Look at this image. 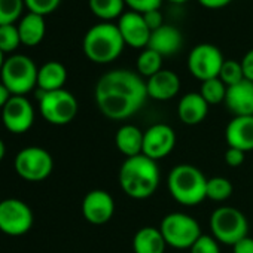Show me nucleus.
Here are the masks:
<instances>
[{"mask_svg":"<svg viewBox=\"0 0 253 253\" xmlns=\"http://www.w3.org/2000/svg\"><path fill=\"white\" fill-rule=\"evenodd\" d=\"M98 110L109 119L122 121L136 115L148 97L145 79L131 70L116 69L104 73L94 91Z\"/></svg>","mask_w":253,"mask_h":253,"instance_id":"nucleus-1","label":"nucleus"},{"mask_svg":"<svg viewBox=\"0 0 253 253\" xmlns=\"http://www.w3.org/2000/svg\"><path fill=\"white\" fill-rule=\"evenodd\" d=\"M160 167L157 161L142 155L126 158L119 169V185L122 191L134 200L152 197L160 186Z\"/></svg>","mask_w":253,"mask_h":253,"instance_id":"nucleus-2","label":"nucleus"},{"mask_svg":"<svg viewBox=\"0 0 253 253\" xmlns=\"http://www.w3.org/2000/svg\"><path fill=\"white\" fill-rule=\"evenodd\" d=\"M84 52L88 60L97 64L115 61L124 51L125 43L119 29L113 23H98L92 26L84 36Z\"/></svg>","mask_w":253,"mask_h":253,"instance_id":"nucleus-3","label":"nucleus"},{"mask_svg":"<svg viewBox=\"0 0 253 253\" xmlns=\"http://www.w3.org/2000/svg\"><path fill=\"white\" fill-rule=\"evenodd\" d=\"M169 191L182 206H198L206 200L207 177L203 171L191 164H179L169 174Z\"/></svg>","mask_w":253,"mask_h":253,"instance_id":"nucleus-4","label":"nucleus"},{"mask_svg":"<svg viewBox=\"0 0 253 253\" xmlns=\"http://www.w3.org/2000/svg\"><path fill=\"white\" fill-rule=\"evenodd\" d=\"M38 72L39 69L30 57L15 54L5 60L0 70V82L12 95H26L38 86Z\"/></svg>","mask_w":253,"mask_h":253,"instance_id":"nucleus-5","label":"nucleus"},{"mask_svg":"<svg viewBox=\"0 0 253 253\" xmlns=\"http://www.w3.org/2000/svg\"><path fill=\"white\" fill-rule=\"evenodd\" d=\"M249 223L243 211L231 206L217 207L210 216L211 235L222 244L234 246L241 238L247 237Z\"/></svg>","mask_w":253,"mask_h":253,"instance_id":"nucleus-6","label":"nucleus"},{"mask_svg":"<svg viewBox=\"0 0 253 253\" xmlns=\"http://www.w3.org/2000/svg\"><path fill=\"white\" fill-rule=\"evenodd\" d=\"M160 231L167 243L174 249H191L192 244L201 237L200 223L189 214L174 211L164 216Z\"/></svg>","mask_w":253,"mask_h":253,"instance_id":"nucleus-7","label":"nucleus"},{"mask_svg":"<svg viewBox=\"0 0 253 253\" xmlns=\"http://www.w3.org/2000/svg\"><path fill=\"white\" fill-rule=\"evenodd\" d=\"M78 100L67 89L49 92L39 91V110L43 119L52 125H67L78 115Z\"/></svg>","mask_w":253,"mask_h":253,"instance_id":"nucleus-8","label":"nucleus"},{"mask_svg":"<svg viewBox=\"0 0 253 253\" xmlns=\"http://www.w3.org/2000/svg\"><path fill=\"white\" fill-rule=\"evenodd\" d=\"M14 169L17 174L27 182H42L52 173L54 160L46 149L29 146L17 154L14 160Z\"/></svg>","mask_w":253,"mask_h":253,"instance_id":"nucleus-9","label":"nucleus"},{"mask_svg":"<svg viewBox=\"0 0 253 253\" xmlns=\"http://www.w3.org/2000/svg\"><path fill=\"white\" fill-rule=\"evenodd\" d=\"M35 222L33 210L18 198L0 201V231L11 237L27 234Z\"/></svg>","mask_w":253,"mask_h":253,"instance_id":"nucleus-10","label":"nucleus"},{"mask_svg":"<svg viewBox=\"0 0 253 253\" xmlns=\"http://www.w3.org/2000/svg\"><path fill=\"white\" fill-rule=\"evenodd\" d=\"M225 58L220 49L211 43H200L188 55V69L194 78L204 82L219 76Z\"/></svg>","mask_w":253,"mask_h":253,"instance_id":"nucleus-11","label":"nucleus"},{"mask_svg":"<svg viewBox=\"0 0 253 253\" xmlns=\"http://www.w3.org/2000/svg\"><path fill=\"white\" fill-rule=\"evenodd\" d=\"M3 126L12 134H23L35 124V109L26 95H12L2 109Z\"/></svg>","mask_w":253,"mask_h":253,"instance_id":"nucleus-12","label":"nucleus"},{"mask_svg":"<svg viewBox=\"0 0 253 253\" xmlns=\"http://www.w3.org/2000/svg\"><path fill=\"white\" fill-rule=\"evenodd\" d=\"M176 146V133L167 124H155L145 131L143 155L158 161L166 158Z\"/></svg>","mask_w":253,"mask_h":253,"instance_id":"nucleus-13","label":"nucleus"},{"mask_svg":"<svg viewBox=\"0 0 253 253\" xmlns=\"http://www.w3.org/2000/svg\"><path fill=\"white\" fill-rule=\"evenodd\" d=\"M116 26L126 46H131L136 49L148 48L152 32L145 23V18L142 14L134 12V11L124 12L121 18L118 20Z\"/></svg>","mask_w":253,"mask_h":253,"instance_id":"nucleus-14","label":"nucleus"},{"mask_svg":"<svg viewBox=\"0 0 253 253\" xmlns=\"http://www.w3.org/2000/svg\"><path fill=\"white\" fill-rule=\"evenodd\" d=\"M115 213L113 197L103 189L89 191L82 201V214L92 225H103L112 219Z\"/></svg>","mask_w":253,"mask_h":253,"instance_id":"nucleus-15","label":"nucleus"},{"mask_svg":"<svg viewBox=\"0 0 253 253\" xmlns=\"http://www.w3.org/2000/svg\"><path fill=\"white\" fill-rule=\"evenodd\" d=\"M225 139L231 148H237L243 152L253 151V115L234 116L226 125Z\"/></svg>","mask_w":253,"mask_h":253,"instance_id":"nucleus-16","label":"nucleus"},{"mask_svg":"<svg viewBox=\"0 0 253 253\" xmlns=\"http://www.w3.org/2000/svg\"><path fill=\"white\" fill-rule=\"evenodd\" d=\"M146 91L149 98L158 101L171 100L180 91V79L174 72L163 69L149 79H146Z\"/></svg>","mask_w":253,"mask_h":253,"instance_id":"nucleus-17","label":"nucleus"},{"mask_svg":"<svg viewBox=\"0 0 253 253\" xmlns=\"http://www.w3.org/2000/svg\"><path fill=\"white\" fill-rule=\"evenodd\" d=\"M225 104L235 116L253 115V82L244 79L232 86H228Z\"/></svg>","mask_w":253,"mask_h":253,"instance_id":"nucleus-18","label":"nucleus"},{"mask_svg":"<svg viewBox=\"0 0 253 253\" xmlns=\"http://www.w3.org/2000/svg\"><path fill=\"white\" fill-rule=\"evenodd\" d=\"M182 43L183 38L180 30L174 26L164 24L151 33L148 48L157 51L161 57H170L182 48Z\"/></svg>","mask_w":253,"mask_h":253,"instance_id":"nucleus-19","label":"nucleus"},{"mask_svg":"<svg viewBox=\"0 0 253 253\" xmlns=\"http://www.w3.org/2000/svg\"><path fill=\"white\" fill-rule=\"evenodd\" d=\"M209 113V104L200 92L185 94L177 104V115L186 125L201 124Z\"/></svg>","mask_w":253,"mask_h":253,"instance_id":"nucleus-20","label":"nucleus"},{"mask_svg":"<svg viewBox=\"0 0 253 253\" xmlns=\"http://www.w3.org/2000/svg\"><path fill=\"white\" fill-rule=\"evenodd\" d=\"M143 136H145V131H142L139 126L125 124L115 134V146L126 158L142 155Z\"/></svg>","mask_w":253,"mask_h":253,"instance_id":"nucleus-21","label":"nucleus"},{"mask_svg":"<svg viewBox=\"0 0 253 253\" xmlns=\"http://www.w3.org/2000/svg\"><path fill=\"white\" fill-rule=\"evenodd\" d=\"M167 243L155 226H143L133 237L134 253H164Z\"/></svg>","mask_w":253,"mask_h":253,"instance_id":"nucleus-22","label":"nucleus"},{"mask_svg":"<svg viewBox=\"0 0 253 253\" xmlns=\"http://www.w3.org/2000/svg\"><path fill=\"white\" fill-rule=\"evenodd\" d=\"M66 81L67 70L58 61H48L38 72V88L42 92L63 89Z\"/></svg>","mask_w":253,"mask_h":253,"instance_id":"nucleus-23","label":"nucleus"},{"mask_svg":"<svg viewBox=\"0 0 253 253\" xmlns=\"http://www.w3.org/2000/svg\"><path fill=\"white\" fill-rule=\"evenodd\" d=\"M45 32H46V24L42 15L38 14H27L18 26V33H20V39L21 43L26 46H36L39 45L43 38H45Z\"/></svg>","mask_w":253,"mask_h":253,"instance_id":"nucleus-24","label":"nucleus"},{"mask_svg":"<svg viewBox=\"0 0 253 253\" xmlns=\"http://www.w3.org/2000/svg\"><path fill=\"white\" fill-rule=\"evenodd\" d=\"M125 0H89L91 12L103 20L110 23V20H119L124 14Z\"/></svg>","mask_w":253,"mask_h":253,"instance_id":"nucleus-25","label":"nucleus"},{"mask_svg":"<svg viewBox=\"0 0 253 253\" xmlns=\"http://www.w3.org/2000/svg\"><path fill=\"white\" fill-rule=\"evenodd\" d=\"M163 58L157 51L145 48L137 58V73L142 78H151L160 70H163Z\"/></svg>","mask_w":253,"mask_h":253,"instance_id":"nucleus-26","label":"nucleus"},{"mask_svg":"<svg viewBox=\"0 0 253 253\" xmlns=\"http://www.w3.org/2000/svg\"><path fill=\"white\" fill-rule=\"evenodd\" d=\"M232 183L229 182V179L222 177V176H216L211 179H207V186H206V198L211 200V201H217L222 203L225 200H228L232 195Z\"/></svg>","mask_w":253,"mask_h":253,"instance_id":"nucleus-27","label":"nucleus"},{"mask_svg":"<svg viewBox=\"0 0 253 253\" xmlns=\"http://www.w3.org/2000/svg\"><path fill=\"white\" fill-rule=\"evenodd\" d=\"M226 89H228V86L219 78H213V79H207V81L201 82L200 94L210 106V104L225 103Z\"/></svg>","mask_w":253,"mask_h":253,"instance_id":"nucleus-28","label":"nucleus"},{"mask_svg":"<svg viewBox=\"0 0 253 253\" xmlns=\"http://www.w3.org/2000/svg\"><path fill=\"white\" fill-rule=\"evenodd\" d=\"M24 0H0V26L14 24L24 9Z\"/></svg>","mask_w":253,"mask_h":253,"instance_id":"nucleus-29","label":"nucleus"},{"mask_svg":"<svg viewBox=\"0 0 253 253\" xmlns=\"http://www.w3.org/2000/svg\"><path fill=\"white\" fill-rule=\"evenodd\" d=\"M217 78L226 86H232V85L244 81V73H243L241 63L235 61V60H225L222 67H220V72H219Z\"/></svg>","mask_w":253,"mask_h":253,"instance_id":"nucleus-30","label":"nucleus"},{"mask_svg":"<svg viewBox=\"0 0 253 253\" xmlns=\"http://www.w3.org/2000/svg\"><path fill=\"white\" fill-rule=\"evenodd\" d=\"M21 43L18 27L14 24L9 26H0V51L3 54L14 52Z\"/></svg>","mask_w":253,"mask_h":253,"instance_id":"nucleus-31","label":"nucleus"},{"mask_svg":"<svg viewBox=\"0 0 253 253\" xmlns=\"http://www.w3.org/2000/svg\"><path fill=\"white\" fill-rule=\"evenodd\" d=\"M61 3V0H24L26 8H29V11L32 14H38V15H48L52 14Z\"/></svg>","mask_w":253,"mask_h":253,"instance_id":"nucleus-32","label":"nucleus"},{"mask_svg":"<svg viewBox=\"0 0 253 253\" xmlns=\"http://www.w3.org/2000/svg\"><path fill=\"white\" fill-rule=\"evenodd\" d=\"M189 250L191 253H220L219 241L213 235H204V234H201V237L192 244Z\"/></svg>","mask_w":253,"mask_h":253,"instance_id":"nucleus-33","label":"nucleus"},{"mask_svg":"<svg viewBox=\"0 0 253 253\" xmlns=\"http://www.w3.org/2000/svg\"><path fill=\"white\" fill-rule=\"evenodd\" d=\"M163 0H125V5L130 6L131 11L139 14H146L151 11H157L161 8Z\"/></svg>","mask_w":253,"mask_h":253,"instance_id":"nucleus-34","label":"nucleus"},{"mask_svg":"<svg viewBox=\"0 0 253 253\" xmlns=\"http://www.w3.org/2000/svg\"><path fill=\"white\" fill-rule=\"evenodd\" d=\"M244 155H246V152H243L237 148L228 146V149L225 152V163L229 167H240L244 163V158H246Z\"/></svg>","mask_w":253,"mask_h":253,"instance_id":"nucleus-35","label":"nucleus"},{"mask_svg":"<svg viewBox=\"0 0 253 253\" xmlns=\"http://www.w3.org/2000/svg\"><path fill=\"white\" fill-rule=\"evenodd\" d=\"M143 18H145V23L148 24V27L151 29V32H154V30L160 29L161 26H164V23H163V14L160 12V9L143 14Z\"/></svg>","mask_w":253,"mask_h":253,"instance_id":"nucleus-36","label":"nucleus"},{"mask_svg":"<svg viewBox=\"0 0 253 253\" xmlns=\"http://www.w3.org/2000/svg\"><path fill=\"white\" fill-rule=\"evenodd\" d=\"M240 63H241V67H243L244 79L253 82V48L244 54V57H243V60Z\"/></svg>","mask_w":253,"mask_h":253,"instance_id":"nucleus-37","label":"nucleus"},{"mask_svg":"<svg viewBox=\"0 0 253 253\" xmlns=\"http://www.w3.org/2000/svg\"><path fill=\"white\" fill-rule=\"evenodd\" d=\"M232 253H253V238L244 237L232 246Z\"/></svg>","mask_w":253,"mask_h":253,"instance_id":"nucleus-38","label":"nucleus"},{"mask_svg":"<svg viewBox=\"0 0 253 253\" xmlns=\"http://www.w3.org/2000/svg\"><path fill=\"white\" fill-rule=\"evenodd\" d=\"M232 0H198V3L207 9H222L228 6Z\"/></svg>","mask_w":253,"mask_h":253,"instance_id":"nucleus-39","label":"nucleus"},{"mask_svg":"<svg viewBox=\"0 0 253 253\" xmlns=\"http://www.w3.org/2000/svg\"><path fill=\"white\" fill-rule=\"evenodd\" d=\"M11 97H12V94L9 92V89L2 82H0V110L5 107V104L9 101Z\"/></svg>","mask_w":253,"mask_h":253,"instance_id":"nucleus-40","label":"nucleus"},{"mask_svg":"<svg viewBox=\"0 0 253 253\" xmlns=\"http://www.w3.org/2000/svg\"><path fill=\"white\" fill-rule=\"evenodd\" d=\"M5 154H6V146H5L3 140L0 139V161L5 158Z\"/></svg>","mask_w":253,"mask_h":253,"instance_id":"nucleus-41","label":"nucleus"},{"mask_svg":"<svg viewBox=\"0 0 253 253\" xmlns=\"http://www.w3.org/2000/svg\"><path fill=\"white\" fill-rule=\"evenodd\" d=\"M3 63H5V55L2 51H0V70H2V67H3Z\"/></svg>","mask_w":253,"mask_h":253,"instance_id":"nucleus-42","label":"nucleus"},{"mask_svg":"<svg viewBox=\"0 0 253 253\" xmlns=\"http://www.w3.org/2000/svg\"><path fill=\"white\" fill-rule=\"evenodd\" d=\"M169 2H171V3H185V2H188V0H169Z\"/></svg>","mask_w":253,"mask_h":253,"instance_id":"nucleus-43","label":"nucleus"}]
</instances>
